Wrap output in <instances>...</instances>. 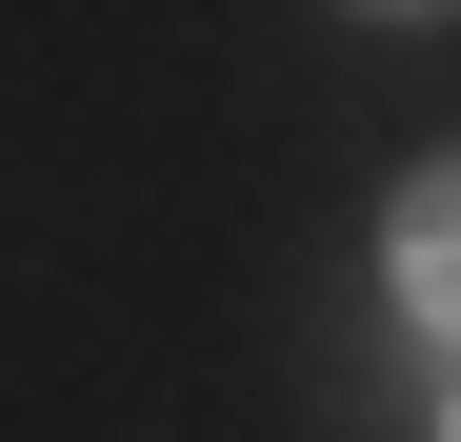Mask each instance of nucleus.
<instances>
[{"label": "nucleus", "instance_id": "nucleus-2", "mask_svg": "<svg viewBox=\"0 0 461 442\" xmlns=\"http://www.w3.org/2000/svg\"><path fill=\"white\" fill-rule=\"evenodd\" d=\"M441 442H461V422H441Z\"/></svg>", "mask_w": 461, "mask_h": 442}, {"label": "nucleus", "instance_id": "nucleus-1", "mask_svg": "<svg viewBox=\"0 0 461 442\" xmlns=\"http://www.w3.org/2000/svg\"><path fill=\"white\" fill-rule=\"evenodd\" d=\"M402 302L461 342V161H421V181H402Z\"/></svg>", "mask_w": 461, "mask_h": 442}]
</instances>
